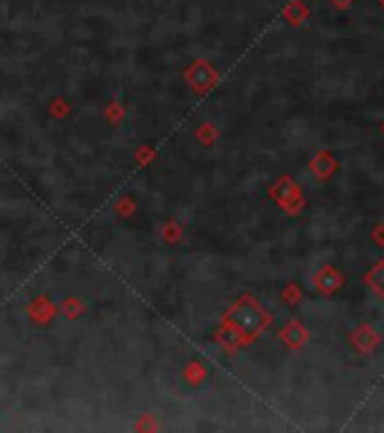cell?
<instances>
[{"mask_svg": "<svg viewBox=\"0 0 384 433\" xmlns=\"http://www.w3.org/2000/svg\"><path fill=\"white\" fill-rule=\"evenodd\" d=\"M335 3H337V0H335ZM339 5H341V7H346V5H348V0H339Z\"/></svg>", "mask_w": 384, "mask_h": 433, "instance_id": "obj_1", "label": "cell"}]
</instances>
